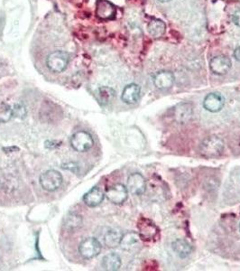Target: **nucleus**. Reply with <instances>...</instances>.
Here are the masks:
<instances>
[{"instance_id":"nucleus-1","label":"nucleus","mask_w":240,"mask_h":271,"mask_svg":"<svg viewBox=\"0 0 240 271\" xmlns=\"http://www.w3.org/2000/svg\"><path fill=\"white\" fill-rule=\"evenodd\" d=\"M224 150V142L216 136L205 138L200 146V153L204 157H217Z\"/></svg>"},{"instance_id":"nucleus-2","label":"nucleus","mask_w":240,"mask_h":271,"mask_svg":"<svg viewBox=\"0 0 240 271\" xmlns=\"http://www.w3.org/2000/svg\"><path fill=\"white\" fill-rule=\"evenodd\" d=\"M69 55L64 51H56L49 55L46 65L49 69L54 72L64 71L69 64Z\"/></svg>"},{"instance_id":"nucleus-3","label":"nucleus","mask_w":240,"mask_h":271,"mask_svg":"<svg viewBox=\"0 0 240 271\" xmlns=\"http://www.w3.org/2000/svg\"><path fill=\"white\" fill-rule=\"evenodd\" d=\"M63 184V175L56 170H48L40 176V184L43 189L54 192Z\"/></svg>"},{"instance_id":"nucleus-4","label":"nucleus","mask_w":240,"mask_h":271,"mask_svg":"<svg viewBox=\"0 0 240 271\" xmlns=\"http://www.w3.org/2000/svg\"><path fill=\"white\" fill-rule=\"evenodd\" d=\"M70 145L76 151L86 152L90 150L93 146L94 141L92 136L89 132L78 131L71 136Z\"/></svg>"},{"instance_id":"nucleus-5","label":"nucleus","mask_w":240,"mask_h":271,"mask_svg":"<svg viewBox=\"0 0 240 271\" xmlns=\"http://www.w3.org/2000/svg\"><path fill=\"white\" fill-rule=\"evenodd\" d=\"M102 251V244L95 238L84 239L79 246L80 254L87 260H91L97 257Z\"/></svg>"},{"instance_id":"nucleus-6","label":"nucleus","mask_w":240,"mask_h":271,"mask_svg":"<svg viewBox=\"0 0 240 271\" xmlns=\"http://www.w3.org/2000/svg\"><path fill=\"white\" fill-rule=\"evenodd\" d=\"M127 189L132 195H143L146 189V183L144 176L138 173H132L128 177Z\"/></svg>"},{"instance_id":"nucleus-7","label":"nucleus","mask_w":240,"mask_h":271,"mask_svg":"<svg viewBox=\"0 0 240 271\" xmlns=\"http://www.w3.org/2000/svg\"><path fill=\"white\" fill-rule=\"evenodd\" d=\"M128 191L125 185L117 184L109 187L106 192L107 199L115 204H122L128 199Z\"/></svg>"},{"instance_id":"nucleus-8","label":"nucleus","mask_w":240,"mask_h":271,"mask_svg":"<svg viewBox=\"0 0 240 271\" xmlns=\"http://www.w3.org/2000/svg\"><path fill=\"white\" fill-rule=\"evenodd\" d=\"M209 68L215 74L224 75L231 68V61L225 55L216 56L210 60Z\"/></svg>"},{"instance_id":"nucleus-9","label":"nucleus","mask_w":240,"mask_h":271,"mask_svg":"<svg viewBox=\"0 0 240 271\" xmlns=\"http://www.w3.org/2000/svg\"><path fill=\"white\" fill-rule=\"evenodd\" d=\"M117 13L116 6L107 0H98L96 15L102 20H111Z\"/></svg>"},{"instance_id":"nucleus-10","label":"nucleus","mask_w":240,"mask_h":271,"mask_svg":"<svg viewBox=\"0 0 240 271\" xmlns=\"http://www.w3.org/2000/svg\"><path fill=\"white\" fill-rule=\"evenodd\" d=\"M224 98L218 93H209L203 102V107L209 112H218L224 107Z\"/></svg>"},{"instance_id":"nucleus-11","label":"nucleus","mask_w":240,"mask_h":271,"mask_svg":"<svg viewBox=\"0 0 240 271\" xmlns=\"http://www.w3.org/2000/svg\"><path fill=\"white\" fill-rule=\"evenodd\" d=\"M174 80V75L171 71L162 70L155 74L154 77V83L157 89L166 90L173 85Z\"/></svg>"},{"instance_id":"nucleus-12","label":"nucleus","mask_w":240,"mask_h":271,"mask_svg":"<svg viewBox=\"0 0 240 271\" xmlns=\"http://www.w3.org/2000/svg\"><path fill=\"white\" fill-rule=\"evenodd\" d=\"M192 116V106L189 103H181L174 109V118L177 122L183 124L188 122Z\"/></svg>"},{"instance_id":"nucleus-13","label":"nucleus","mask_w":240,"mask_h":271,"mask_svg":"<svg viewBox=\"0 0 240 271\" xmlns=\"http://www.w3.org/2000/svg\"><path fill=\"white\" fill-rule=\"evenodd\" d=\"M141 89L136 83H131L125 87L122 92V101L127 104H134L137 102L140 97Z\"/></svg>"},{"instance_id":"nucleus-14","label":"nucleus","mask_w":240,"mask_h":271,"mask_svg":"<svg viewBox=\"0 0 240 271\" xmlns=\"http://www.w3.org/2000/svg\"><path fill=\"white\" fill-rule=\"evenodd\" d=\"M105 195L103 194L102 189L99 187H94L90 190L83 197L84 203L90 207H96L100 205L104 200Z\"/></svg>"},{"instance_id":"nucleus-15","label":"nucleus","mask_w":240,"mask_h":271,"mask_svg":"<svg viewBox=\"0 0 240 271\" xmlns=\"http://www.w3.org/2000/svg\"><path fill=\"white\" fill-rule=\"evenodd\" d=\"M171 247H172L173 251L181 259H185L192 253V248L191 244L181 238H178L176 240H174L171 244Z\"/></svg>"},{"instance_id":"nucleus-16","label":"nucleus","mask_w":240,"mask_h":271,"mask_svg":"<svg viewBox=\"0 0 240 271\" xmlns=\"http://www.w3.org/2000/svg\"><path fill=\"white\" fill-rule=\"evenodd\" d=\"M121 267V259L115 253L107 254L102 260V268L107 271H118Z\"/></svg>"},{"instance_id":"nucleus-17","label":"nucleus","mask_w":240,"mask_h":271,"mask_svg":"<svg viewBox=\"0 0 240 271\" xmlns=\"http://www.w3.org/2000/svg\"><path fill=\"white\" fill-rule=\"evenodd\" d=\"M148 32L155 38H159L166 33V24L160 19H154L148 24Z\"/></svg>"},{"instance_id":"nucleus-18","label":"nucleus","mask_w":240,"mask_h":271,"mask_svg":"<svg viewBox=\"0 0 240 271\" xmlns=\"http://www.w3.org/2000/svg\"><path fill=\"white\" fill-rule=\"evenodd\" d=\"M122 236V233L119 231L110 230L106 233L104 237V242L108 248H116L120 244Z\"/></svg>"},{"instance_id":"nucleus-19","label":"nucleus","mask_w":240,"mask_h":271,"mask_svg":"<svg viewBox=\"0 0 240 271\" xmlns=\"http://www.w3.org/2000/svg\"><path fill=\"white\" fill-rule=\"evenodd\" d=\"M140 240V236L137 233H128L123 235L120 246L125 250H130L135 245L138 243Z\"/></svg>"},{"instance_id":"nucleus-20","label":"nucleus","mask_w":240,"mask_h":271,"mask_svg":"<svg viewBox=\"0 0 240 271\" xmlns=\"http://www.w3.org/2000/svg\"><path fill=\"white\" fill-rule=\"evenodd\" d=\"M98 97L100 102L102 105H107L108 103L111 102L114 98L116 97V92L112 88L109 87H102L99 89L98 92Z\"/></svg>"},{"instance_id":"nucleus-21","label":"nucleus","mask_w":240,"mask_h":271,"mask_svg":"<svg viewBox=\"0 0 240 271\" xmlns=\"http://www.w3.org/2000/svg\"><path fill=\"white\" fill-rule=\"evenodd\" d=\"M82 224V218L77 213H69L64 220V226L69 230L80 228Z\"/></svg>"},{"instance_id":"nucleus-22","label":"nucleus","mask_w":240,"mask_h":271,"mask_svg":"<svg viewBox=\"0 0 240 271\" xmlns=\"http://www.w3.org/2000/svg\"><path fill=\"white\" fill-rule=\"evenodd\" d=\"M143 225H140V230H141V234L142 236L145 238H153L156 234L157 229L155 226L154 223L150 222L149 221H145L144 223H142Z\"/></svg>"},{"instance_id":"nucleus-23","label":"nucleus","mask_w":240,"mask_h":271,"mask_svg":"<svg viewBox=\"0 0 240 271\" xmlns=\"http://www.w3.org/2000/svg\"><path fill=\"white\" fill-rule=\"evenodd\" d=\"M13 116V109L7 104L0 105V122L5 123L8 121Z\"/></svg>"},{"instance_id":"nucleus-24","label":"nucleus","mask_w":240,"mask_h":271,"mask_svg":"<svg viewBox=\"0 0 240 271\" xmlns=\"http://www.w3.org/2000/svg\"><path fill=\"white\" fill-rule=\"evenodd\" d=\"M12 109H13V116H16V118H18V119H25L26 118L27 109L24 107L23 104L17 103Z\"/></svg>"},{"instance_id":"nucleus-25","label":"nucleus","mask_w":240,"mask_h":271,"mask_svg":"<svg viewBox=\"0 0 240 271\" xmlns=\"http://www.w3.org/2000/svg\"><path fill=\"white\" fill-rule=\"evenodd\" d=\"M233 22L236 26L240 27V9L236 11L233 15Z\"/></svg>"},{"instance_id":"nucleus-26","label":"nucleus","mask_w":240,"mask_h":271,"mask_svg":"<svg viewBox=\"0 0 240 271\" xmlns=\"http://www.w3.org/2000/svg\"><path fill=\"white\" fill-rule=\"evenodd\" d=\"M45 143L50 144V146H46V147H48V148H55V147H57V146H59V145H57V144H58L57 141L48 140L46 141Z\"/></svg>"},{"instance_id":"nucleus-27","label":"nucleus","mask_w":240,"mask_h":271,"mask_svg":"<svg viewBox=\"0 0 240 271\" xmlns=\"http://www.w3.org/2000/svg\"><path fill=\"white\" fill-rule=\"evenodd\" d=\"M234 58H235L237 61L240 62V47L236 48L235 51H234Z\"/></svg>"},{"instance_id":"nucleus-28","label":"nucleus","mask_w":240,"mask_h":271,"mask_svg":"<svg viewBox=\"0 0 240 271\" xmlns=\"http://www.w3.org/2000/svg\"><path fill=\"white\" fill-rule=\"evenodd\" d=\"M4 150H5V151L14 152L15 150H18V148H17V147H14V146H12V147L4 148Z\"/></svg>"},{"instance_id":"nucleus-29","label":"nucleus","mask_w":240,"mask_h":271,"mask_svg":"<svg viewBox=\"0 0 240 271\" xmlns=\"http://www.w3.org/2000/svg\"><path fill=\"white\" fill-rule=\"evenodd\" d=\"M159 2H162V3H166V2H169V1H171V0H158Z\"/></svg>"},{"instance_id":"nucleus-30","label":"nucleus","mask_w":240,"mask_h":271,"mask_svg":"<svg viewBox=\"0 0 240 271\" xmlns=\"http://www.w3.org/2000/svg\"></svg>"}]
</instances>
